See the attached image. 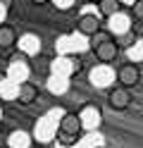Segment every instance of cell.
Listing matches in <instances>:
<instances>
[{"instance_id":"6da1fadb","label":"cell","mask_w":143,"mask_h":148,"mask_svg":"<svg viewBox=\"0 0 143 148\" xmlns=\"http://www.w3.org/2000/svg\"><path fill=\"white\" fill-rule=\"evenodd\" d=\"M79 58H72V55H64L53 64V74H60V77H69V74L79 72Z\"/></svg>"},{"instance_id":"7a4b0ae2","label":"cell","mask_w":143,"mask_h":148,"mask_svg":"<svg viewBox=\"0 0 143 148\" xmlns=\"http://www.w3.org/2000/svg\"><path fill=\"white\" fill-rule=\"evenodd\" d=\"M60 132L76 138V136L81 134V119H79V115H74V112L62 115V119H60Z\"/></svg>"},{"instance_id":"3957f363","label":"cell","mask_w":143,"mask_h":148,"mask_svg":"<svg viewBox=\"0 0 143 148\" xmlns=\"http://www.w3.org/2000/svg\"><path fill=\"white\" fill-rule=\"evenodd\" d=\"M129 103H131V93H129L127 86H117V88L110 91V108L124 110V108H129Z\"/></svg>"},{"instance_id":"277c9868","label":"cell","mask_w":143,"mask_h":148,"mask_svg":"<svg viewBox=\"0 0 143 148\" xmlns=\"http://www.w3.org/2000/svg\"><path fill=\"white\" fill-rule=\"evenodd\" d=\"M117 79H119V84H122V86L131 88V86H136V84H138L141 72H138L136 64H124V67L117 72Z\"/></svg>"},{"instance_id":"5b68a950","label":"cell","mask_w":143,"mask_h":148,"mask_svg":"<svg viewBox=\"0 0 143 148\" xmlns=\"http://www.w3.org/2000/svg\"><path fill=\"white\" fill-rule=\"evenodd\" d=\"M79 119H81V129H95L100 124V110L93 105H86L79 112Z\"/></svg>"},{"instance_id":"8992f818","label":"cell","mask_w":143,"mask_h":148,"mask_svg":"<svg viewBox=\"0 0 143 148\" xmlns=\"http://www.w3.org/2000/svg\"><path fill=\"white\" fill-rule=\"evenodd\" d=\"M95 58L100 62H112L117 58V43L114 41H100L95 45Z\"/></svg>"},{"instance_id":"52a82bcc","label":"cell","mask_w":143,"mask_h":148,"mask_svg":"<svg viewBox=\"0 0 143 148\" xmlns=\"http://www.w3.org/2000/svg\"><path fill=\"white\" fill-rule=\"evenodd\" d=\"M76 29H79L81 36H95L100 29V22H98V17H93V14H83L79 24H76Z\"/></svg>"},{"instance_id":"ba28073f","label":"cell","mask_w":143,"mask_h":148,"mask_svg":"<svg viewBox=\"0 0 143 148\" xmlns=\"http://www.w3.org/2000/svg\"><path fill=\"white\" fill-rule=\"evenodd\" d=\"M107 19H110V31H112V34H117V36L127 34V31L131 29V22H129V17H127V14H122V12H117V14L107 17Z\"/></svg>"},{"instance_id":"9c48e42d","label":"cell","mask_w":143,"mask_h":148,"mask_svg":"<svg viewBox=\"0 0 143 148\" xmlns=\"http://www.w3.org/2000/svg\"><path fill=\"white\" fill-rule=\"evenodd\" d=\"M36 96H38V88H36L34 84H26V81L19 84V93H17V100H19V103L29 105V103H34V100H36Z\"/></svg>"},{"instance_id":"30bf717a","label":"cell","mask_w":143,"mask_h":148,"mask_svg":"<svg viewBox=\"0 0 143 148\" xmlns=\"http://www.w3.org/2000/svg\"><path fill=\"white\" fill-rule=\"evenodd\" d=\"M19 48H22L26 55H38L41 53V38L38 36H24V38H19Z\"/></svg>"},{"instance_id":"8fae6325","label":"cell","mask_w":143,"mask_h":148,"mask_svg":"<svg viewBox=\"0 0 143 148\" xmlns=\"http://www.w3.org/2000/svg\"><path fill=\"white\" fill-rule=\"evenodd\" d=\"M7 143H10V148H29L31 146V136L26 132H12L7 136Z\"/></svg>"},{"instance_id":"7c38bea8","label":"cell","mask_w":143,"mask_h":148,"mask_svg":"<svg viewBox=\"0 0 143 148\" xmlns=\"http://www.w3.org/2000/svg\"><path fill=\"white\" fill-rule=\"evenodd\" d=\"M26 67H24V62H14L12 60V64H10V69H7V79H12V81H17V84H22L24 81V77H26Z\"/></svg>"},{"instance_id":"4fadbf2b","label":"cell","mask_w":143,"mask_h":148,"mask_svg":"<svg viewBox=\"0 0 143 148\" xmlns=\"http://www.w3.org/2000/svg\"><path fill=\"white\" fill-rule=\"evenodd\" d=\"M98 7H100V14L103 17H112V14L122 12V3H119V0H100Z\"/></svg>"},{"instance_id":"5bb4252c","label":"cell","mask_w":143,"mask_h":148,"mask_svg":"<svg viewBox=\"0 0 143 148\" xmlns=\"http://www.w3.org/2000/svg\"><path fill=\"white\" fill-rule=\"evenodd\" d=\"M112 69H95L93 72V84L98 86V88H105V86H110V81H112Z\"/></svg>"},{"instance_id":"9a60e30c","label":"cell","mask_w":143,"mask_h":148,"mask_svg":"<svg viewBox=\"0 0 143 148\" xmlns=\"http://www.w3.org/2000/svg\"><path fill=\"white\" fill-rule=\"evenodd\" d=\"M17 93H19V84L17 81H12V79H5L3 84H0V96L3 98H17Z\"/></svg>"},{"instance_id":"2e32d148","label":"cell","mask_w":143,"mask_h":148,"mask_svg":"<svg viewBox=\"0 0 143 148\" xmlns=\"http://www.w3.org/2000/svg\"><path fill=\"white\" fill-rule=\"evenodd\" d=\"M14 41H17V34L12 26H0V45L7 48V45H14Z\"/></svg>"},{"instance_id":"e0dca14e","label":"cell","mask_w":143,"mask_h":148,"mask_svg":"<svg viewBox=\"0 0 143 148\" xmlns=\"http://www.w3.org/2000/svg\"><path fill=\"white\" fill-rule=\"evenodd\" d=\"M48 88H50L53 93H64V91H67V77L53 74V79H50V84H48Z\"/></svg>"},{"instance_id":"ac0fdd59","label":"cell","mask_w":143,"mask_h":148,"mask_svg":"<svg viewBox=\"0 0 143 148\" xmlns=\"http://www.w3.org/2000/svg\"><path fill=\"white\" fill-rule=\"evenodd\" d=\"M133 17H136V19H143V0H136V3H133Z\"/></svg>"},{"instance_id":"d6986e66","label":"cell","mask_w":143,"mask_h":148,"mask_svg":"<svg viewBox=\"0 0 143 148\" xmlns=\"http://www.w3.org/2000/svg\"><path fill=\"white\" fill-rule=\"evenodd\" d=\"M53 3H55L57 7H60V10H69V7H72V3H74V0H53Z\"/></svg>"},{"instance_id":"ffe728a7","label":"cell","mask_w":143,"mask_h":148,"mask_svg":"<svg viewBox=\"0 0 143 148\" xmlns=\"http://www.w3.org/2000/svg\"><path fill=\"white\" fill-rule=\"evenodd\" d=\"M31 3H36V5H43V3H48V0H31Z\"/></svg>"},{"instance_id":"44dd1931","label":"cell","mask_w":143,"mask_h":148,"mask_svg":"<svg viewBox=\"0 0 143 148\" xmlns=\"http://www.w3.org/2000/svg\"><path fill=\"white\" fill-rule=\"evenodd\" d=\"M7 79V74H0V84H3V81Z\"/></svg>"},{"instance_id":"7402d4cb","label":"cell","mask_w":143,"mask_h":148,"mask_svg":"<svg viewBox=\"0 0 143 148\" xmlns=\"http://www.w3.org/2000/svg\"><path fill=\"white\" fill-rule=\"evenodd\" d=\"M88 3H100V0H88Z\"/></svg>"},{"instance_id":"603a6c76","label":"cell","mask_w":143,"mask_h":148,"mask_svg":"<svg viewBox=\"0 0 143 148\" xmlns=\"http://www.w3.org/2000/svg\"><path fill=\"white\" fill-rule=\"evenodd\" d=\"M0 119H3V108H0Z\"/></svg>"}]
</instances>
